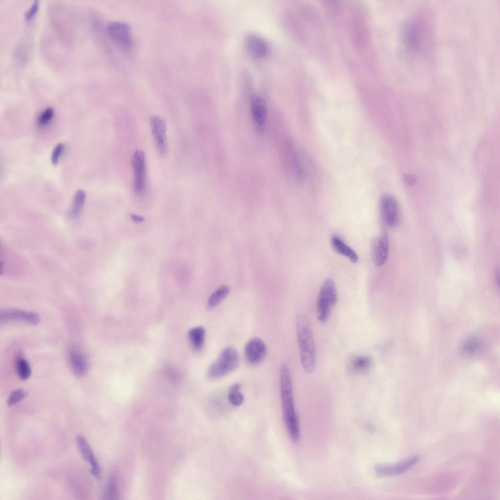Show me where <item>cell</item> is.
Masks as SVG:
<instances>
[{
	"mask_svg": "<svg viewBox=\"0 0 500 500\" xmlns=\"http://www.w3.org/2000/svg\"><path fill=\"white\" fill-rule=\"evenodd\" d=\"M279 381L284 421L290 438L297 442L300 437L299 424L294 408L291 376L285 365L281 367Z\"/></svg>",
	"mask_w": 500,
	"mask_h": 500,
	"instance_id": "6da1fadb",
	"label": "cell"
},
{
	"mask_svg": "<svg viewBox=\"0 0 500 500\" xmlns=\"http://www.w3.org/2000/svg\"><path fill=\"white\" fill-rule=\"evenodd\" d=\"M296 327L301 364L307 373H311L315 366V350L311 326L305 314L297 315Z\"/></svg>",
	"mask_w": 500,
	"mask_h": 500,
	"instance_id": "7a4b0ae2",
	"label": "cell"
},
{
	"mask_svg": "<svg viewBox=\"0 0 500 500\" xmlns=\"http://www.w3.org/2000/svg\"><path fill=\"white\" fill-rule=\"evenodd\" d=\"M239 361L237 351L232 347H226L208 367L207 376L211 380L225 376L238 368Z\"/></svg>",
	"mask_w": 500,
	"mask_h": 500,
	"instance_id": "3957f363",
	"label": "cell"
},
{
	"mask_svg": "<svg viewBox=\"0 0 500 500\" xmlns=\"http://www.w3.org/2000/svg\"><path fill=\"white\" fill-rule=\"evenodd\" d=\"M337 299V291L333 280H326L320 290L316 304L317 316L318 321L324 323L327 321L333 307Z\"/></svg>",
	"mask_w": 500,
	"mask_h": 500,
	"instance_id": "277c9868",
	"label": "cell"
},
{
	"mask_svg": "<svg viewBox=\"0 0 500 500\" xmlns=\"http://www.w3.org/2000/svg\"><path fill=\"white\" fill-rule=\"evenodd\" d=\"M134 171L133 189L137 194H142L145 190L146 184V166L144 153L136 150L132 157Z\"/></svg>",
	"mask_w": 500,
	"mask_h": 500,
	"instance_id": "5b68a950",
	"label": "cell"
},
{
	"mask_svg": "<svg viewBox=\"0 0 500 500\" xmlns=\"http://www.w3.org/2000/svg\"><path fill=\"white\" fill-rule=\"evenodd\" d=\"M107 31L111 39L124 49H129L132 44L130 27L122 21H113L109 23Z\"/></svg>",
	"mask_w": 500,
	"mask_h": 500,
	"instance_id": "8992f818",
	"label": "cell"
},
{
	"mask_svg": "<svg viewBox=\"0 0 500 500\" xmlns=\"http://www.w3.org/2000/svg\"><path fill=\"white\" fill-rule=\"evenodd\" d=\"M380 207L384 222L390 227H396L399 218V207L396 199L391 195H385L381 198Z\"/></svg>",
	"mask_w": 500,
	"mask_h": 500,
	"instance_id": "52a82bcc",
	"label": "cell"
},
{
	"mask_svg": "<svg viewBox=\"0 0 500 500\" xmlns=\"http://www.w3.org/2000/svg\"><path fill=\"white\" fill-rule=\"evenodd\" d=\"M244 353L246 360L250 365H258L266 356L267 346L262 339L253 338L246 344Z\"/></svg>",
	"mask_w": 500,
	"mask_h": 500,
	"instance_id": "ba28073f",
	"label": "cell"
},
{
	"mask_svg": "<svg viewBox=\"0 0 500 500\" xmlns=\"http://www.w3.org/2000/svg\"><path fill=\"white\" fill-rule=\"evenodd\" d=\"M419 456L412 458L393 464L376 465L375 468L376 474L380 477H388L399 475L407 471L419 460Z\"/></svg>",
	"mask_w": 500,
	"mask_h": 500,
	"instance_id": "9c48e42d",
	"label": "cell"
},
{
	"mask_svg": "<svg viewBox=\"0 0 500 500\" xmlns=\"http://www.w3.org/2000/svg\"><path fill=\"white\" fill-rule=\"evenodd\" d=\"M152 133L158 152L161 156L167 154L166 124L165 120L158 116L150 118Z\"/></svg>",
	"mask_w": 500,
	"mask_h": 500,
	"instance_id": "30bf717a",
	"label": "cell"
},
{
	"mask_svg": "<svg viewBox=\"0 0 500 500\" xmlns=\"http://www.w3.org/2000/svg\"><path fill=\"white\" fill-rule=\"evenodd\" d=\"M389 249V242L388 235L383 233L375 238L372 246V255L374 264L379 267L382 266L386 261Z\"/></svg>",
	"mask_w": 500,
	"mask_h": 500,
	"instance_id": "8fae6325",
	"label": "cell"
},
{
	"mask_svg": "<svg viewBox=\"0 0 500 500\" xmlns=\"http://www.w3.org/2000/svg\"><path fill=\"white\" fill-rule=\"evenodd\" d=\"M76 442L83 459L91 466V474L97 479L100 477V467L86 439L82 435L76 437Z\"/></svg>",
	"mask_w": 500,
	"mask_h": 500,
	"instance_id": "7c38bea8",
	"label": "cell"
},
{
	"mask_svg": "<svg viewBox=\"0 0 500 500\" xmlns=\"http://www.w3.org/2000/svg\"><path fill=\"white\" fill-rule=\"evenodd\" d=\"M68 358L71 369L76 376H83L87 373V362L80 351L70 348L68 350Z\"/></svg>",
	"mask_w": 500,
	"mask_h": 500,
	"instance_id": "4fadbf2b",
	"label": "cell"
},
{
	"mask_svg": "<svg viewBox=\"0 0 500 500\" xmlns=\"http://www.w3.org/2000/svg\"><path fill=\"white\" fill-rule=\"evenodd\" d=\"M245 40L246 47L251 54L257 57H262L268 52V43L260 36L251 33L246 37Z\"/></svg>",
	"mask_w": 500,
	"mask_h": 500,
	"instance_id": "5bb4252c",
	"label": "cell"
},
{
	"mask_svg": "<svg viewBox=\"0 0 500 500\" xmlns=\"http://www.w3.org/2000/svg\"><path fill=\"white\" fill-rule=\"evenodd\" d=\"M1 320H18L36 325L39 322V316L34 312H27L19 310L2 311L0 314Z\"/></svg>",
	"mask_w": 500,
	"mask_h": 500,
	"instance_id": "9a60e30c",
	"label": "cell"
},
{
	"mask_svg": "<svg viewBox=\"0 0 500 500\" xmlns=\"http://www.w3.org/2000/svg\"><path fill=\"white\" fill-rule=\"evenodd\" d=\"M251 112L257 126L261 129L264 126L267 116L266 103L261 97L254 96L251 102Z\"/></svg>",
	"mask_w": 500,
	"mask_h": 500,
	"instance_id": "2e32d148",
	"label": "cell"
},
{
	"mask_svg": "<svg viewBox=\"0 0 500 500\" xmlns=\"http://www.w3.org/2000/svg\"><path fill=\"white\" fill-rule=\"evenodd\" d=\"M331 244L333 249L338 253L347 257L353 263L358 261V257L356 253L338 236L332 237Z\"/></svg>",
	"mask_w": 500,
	"mask_h": 500,
	"instance_id": "e0dca14e",
	"label": "cell"
},
{
	"mask_svg": "<svg viewBox=\"0 0 500 500\" xmlns=\"http://www.w3.org/2000/svg\"><path fill=\"white\" fill-rule=\"evenodd\" d=\"M188 338L193 348L196 351L201 350L203 346L205 330L202 327H196L190 329L188 333Z\"/></svg>",
	"mask_w": 500,
	"mask_h": 500,
	"instance_id": "ac0fdd59",
	"label": "cell"
},
{
	"mask_svg": "<svg viewBox=\"0 0 500 500\" xmlns=\"http://www.w3.org/2000/svg\"><path fill=\"white\" fill-rule=\"evenodd\" d=\"M229 292V287L223 285L216 289L209 298L207 307L212 309L219 305L228 296Z\"/></svg>",
	"mask_w": 500,
	"mask_h": 500,
	"instance_id": "d6986e66",
	"label": "cell"
},
{
	"mask_svg": "<svg viewBox=\"0 0 500 500\" xmlns=\"http://www.w3.org/2000/svg\"><path fill=\"white\" fill-rule=\"evenodd\" d=\"M85 193L83 190H78L75 193L69 214L72 218H75L80 213L84 205Z\"/></svg>",
	"mask_w": 500,
	"mask_h": 500,
	"instance_id": "ffe728a7",
	"label": "cell"
},
{
	"mask_svg": "<svg viewBox=\"0 0 500 500\" xmlns=\"http://www.w3.org/2000/svg\"><path fill=\"white\" fill-rule=\"evenodd\" d=\"M241 384L239 383L233 384L230 387L229 392V400L235 406H240L244 401V396L240 392Z\"/></svg>",
	"mask_w": 500,
	"mask_h": 500,
	"instance_id": "44dd1931",
	"label": "cell"
},
{
	"mask_svg": "<svg viewBox=\"0 0 500 500\" xmlns=\"http://www.w3.org/2000/svg\"><path fill=\"white\" fill-rule=\"evenodd\" d=\"M16 365L17 374L21 379L25 380L28 379L31 375V369L27 361L20 356L16 360Z\"/></svg>",
	"mask_w": 500,
	"mask_h": 500,
	"instance_id": "7402d4cb",
	"label": "cell"
},
{
	"mask_svg": "<svg viewBox=\"0 0 500 500\" xmlns=\"http://www.w3.org/2000/svg\"><path fill=\"white\" fill-rule=\"evenodd\" d=\"M371 364L370 358L365 355L355 357L352 361V368L356 372H362L368 370Z\"/></svg>",
	"mask_w": 500,
	"mask_h": 500,
	"instance_id": "603a6c76",
	"label": "cell"
},
{
	"mask_svg": "<svg viewBox=\"0 0 500 500\" xmlns=\"http://www.w3.org/2000/svg\"><path fill=\"white\" fill-rule=\"evenodd\" d=\"M118 496V487L116 478L114 475H112L109 478L106 491L105 497L107 499H116Z\"/></svg>",
	"mask_w": 500,
	"mask_h": 500,
	"instance_id": "cb8c5ba5",
	"label": "cell"
},
{
	"mask_svg": "<svg viewBox=\"0 0 500 500\" xmlns=\"http://www.w3.org/2000/svg\"><path fill=\"white\" fill-rule=\"evenodd\" d=\"M27 395V392L23 389L15 390L9 395L7 400V404L9 406H12L23 399Z\"/></svg>",
	"mask_w": 500,
	"mask_h": 500,
	"instance_id": "d4e9b609",
	"label": "cell"
},
{
	"mask_svg": "<svg viewBox=\"0 0 500 500\" xmlns=\"http://www.w3.org/2000/svg\"><path fill=\"white\" fill-rule=\"evenodd\" d=\"M54 111L52 107L45 108L39 116L38 124L39 125H44L49 123L53 118Z\"/></svg>",
	"mask_w": 500,
	"mask_h": 500,
	"instance_id": "484cf974",
	"label": "cell"
},
{
	"mask_svg": "<svg viewBox=\"0 0 500 500\" xmlns=\"http://www.w3.org/2000/svg\"><path fill=\"white\" fill-rule=\"evenodd\" d=\"M64 150V146L62 143H59L54 147L51 157L52 163L54 166L57 165Z\"/></svg>",
	"mask_w": 500,
	"mask_h": 500,
	"instance_id": "4316f807",
	"label": "cell"
},
{
	"mask_svg": "<svg viewBox=\"0 0 500 500\" xmlns=\"http://www.w3.org/2000/svg\"><path fill=\"white\" fill-rule=\"evenodd\" d=\"M39 8L38 0H35L25 14V18L27 20L32 19L36 14Z\"/></svg>",
	"mask_w": 500,
	"mask_h": 500,
	"instance_id": "83f0119b",
	"label": "cell"
},
{
	"mask_svg": "<svg viewBox=\"0 0 500 500\" xmlns=\"http://www.w3.org/2000/svg\"><path fill=\"white\" fill-rule=\"evenodd\" d=\"M130 217L131 218L132 220L137 223L142 222L144 221L143 218L135 214L131 215Z\"/></svg>",
	"mask_w": 500,
	"mask_h": 500,
	"instance_id": "f1b7e54d",
	"label": "cell"
}]
</instances>
